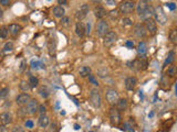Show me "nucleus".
<instances>
[{
  "label": "nucleus",
  "instance_id": "obj_43",
  "mask_svg": "<svg viewBox=\"0 0 177 132\" xmlns=\"http://www.w3.org/2000/svg\"><path fill=\"white\" fill-rule=\"evenodd\" d=\"M26 127L27 128H30V129H31V128H33V122L31 121V120H27L26 121Z\"/></svg>",
  "mask_w": 177,
  "mask_h": 132
},
{
  "label": "nucleus",
  "instance_id": "obj_10",
  "mask_svg": "<svg viewBox=\"0 0 177 132\" xmlns=\"http://www.w3.org/2000/svg\"><path fill=\"white\" fill-rule=\"evenodd\" d=\"M30 100H31V98H30V95L29 94H20V95H18L16 98V103L18 106H26L27 103H29Z\"/></svg>",
  "mask_w": 177,
  "mask_h": 132
},
{
  "label": "nucleus",
  "instance_id": "obj_16",
  "mask_svg": "<svg viewBox=\"0 0 177 132\" xmlns=\"http://www.w3.org/2000/svg\"><path fill=\"white\" fill-rule=\"evenodd\" d=\"M8 30H9V33L11 35L16 36L18 35L20 33V31L22 30V26H20V24H17V23H12V24H10L8 26Z\"/></svg>",
  "mask_w": 177,
  "mask_h": 132
},
{
  "label": "nucleus",
  "instance_id": "obj_3",
  "mask_svg": "<svg viewBox=\"0 0 177 132\" xmlns=\"http://www.w3.org/2000/svg\"><path fill=\"white\" fill-rule=\"evenodd\" d=\"M90 101L93 107H95V108H100L101 103H102V98H101V95H100V93H99V90H97V89L91 90Z\"/></svg>",
  "mask_w": 177,
  "mask_h": 132
},
{
  "label": "nucleus",
  "instance_id": "obj_48",
  "mask_svg": "<svg viewBox=\"0 0 177 132\" xmlns=\"http://www.w3.org/2000/svg\"><path fill=\"white\" fill-rule=\"evenodd\" d=\"M58 3L59 5H63V6H65V5H68V1H64V0H59Z\"/></svg>",
  "mask_w": 177,
  "mask_h": 132
},
{
  "label": "nucleus",
  "instance_id": "obj_46",
  "mask_svg": "<svg viewBox=\"0 0 177 132\" xmlns=\"http://www.w3.org/2000/svg\"><path fill=\"white\" fill-rule=\"evenodd\" d=\"M51 131L52 132H57V131H58V129H57V124H55V123H52V124H51Z\"/></svg>",
  "mask_w": 177,
  "mask_h": 132
},
{
  "label": "nucleus",
  "instance_id": "obj_33",
  "mask_svg": "<svg viewBox=\"0 0 177 132\" xmlns=\"http://www.w3.org/2000/svg\"><path fill=\"white\" fill-rule=\"evenodd\" d=\"M13 50V43L12 42H7L3 46V51L5 52H11Z\"/></svg>",
  "mask_w": 177,
  "mask_h": 132
},
{
  "label": "nucleus",
  "instance_id": "obj_49",
  "mask_svg": "<svg viewBox=\"0 0 177 132\" xmlns=\"http://www.w3.org/2000/svg\"><path fill=\"white\" fill-rule=\"evenodd\" d=\"M126 45H127L129 48H133V46H134V43L131 42V41H127V42H126Z\"/></svg>",
  "mask_w": 177,
  "mask_h": 132
},
{
  "label": "nucleus",
  "instance_id": "obj_37",
  "mask_svg": "<svg viewBox=\"0 0 177 132\" xmlns=\"http://www.w3.org/2000/svg\"><path fill=\"white\" fill-rule=\"evenodd\" d=\"M166 79H167V77H166V76H163V78H162V87L164 88V89L169 87V81H166Z\"/></svg>",
  "mask_w": 177,
  "mask_h": 132
},
{
  "label": "nucleus",
  "instance_id": "obj_21",
  "mask_svg": "<svg viewBox=\"0 0 177 132\" xmlns=\"http://www.w3.org/2000/svg\"><path fill=\"white\" fill-rule=\"evenodd\" d=\"M49 123H50V120H49V117L48 116H42L40 117L38 119V124L40 128H47L49 126Z\"/></svg>",
  "mask_w": 177,
  "mask_h": 132
},
{
  "label": "nucleus",
  "instance_id": "obj_20",
  "mask_svg": "<svg viewBox=\"0 0 177 132\" xmlns=\"http://www.w3.org/2000/svg\"><path fill=\"white\" fill-rule=\"evenodd\" d=\"M64 14H65V10L63 9L61 6H57L53 8V16H54L55 18L62 19V18H64Z\"/></svg>",
  "mask_w": 177,
  "mask_h": 132
},
{
  "label": "nucleus",
  "instance_id": "obj_6",
  "mask_svg": "<svg viewBox=\"0 0 177 132\" xmlns=\"http://www.w3.org/2000/svg\"><path fill=\"white\" fill-rule=\"evenodd\" d=\"M90 11V7L89 5L87 3H83V5H81L80 8L77 9V13H75V17H77V20H83L85 17L87 16V13Z\"/></svg>",
  "mask_w": 177,
  "mask_h": 132
},
{
  "label": "nucleus",
  "instance_id": "obj_2",
  "mask_svg": "<svg viewBox=\"0 0 177 132\" xmlns=\"http://www.w3.org/2000/svg\"><path fill=\"white\" fill-rule=\"evenodd\" d=\"M110 120L113 126H119L121 123V113L116 107H112L110 109Z\"/></svg>",
  "mask_w": 177,
  "mask_h": 132
},
{
  "label": "nucleus",
  "instance_id": "obj_27",
  "mask_svg": "<svg viewBox=\"0 0 177 132\" xmlns=\"http://www.w3.org/2000/svg\"><path fill=\"white\" fill-rule=\"evenodd\" d=\"M29 85H30V87L31 88H34V87H37L39 85V81H38V78L37 77H34V76H30L29 77Z\"/></svg>",
  "mask_w": 177,
  "mask_h": 132
},
{
  "label": "nucleus",
  "instance_id": "obj_32",
  "mask_svg": "<svg viewBox=\"0 0 177 132\" xmlns=\"http://www.w3.org/2000/svg\"><path fill=\"white\" fill-rule=\"evenodd\" d=\"M38 112H39V115H40V117L47 116V107H45L44 105H39Z\"/></svg>",
  "mask_w": 177,
  "mask_h": 132
},
{
  "label": "nucleus",
  "instance_id": "obj_36",
  "mask_svg": "<svg viewBox=\"0 0 177 132\" xmlns=\"http://www.w3.org/2000/svg\"><path fill=\"white\" fill-rule=\"evenodd\" d=\"M123 130H125V131H127V132H134L133 127L131 126V122L124 123V126H123Z\"/></svg>",
  "mask_w": 177,
  "mask_h": 132
},
{
  "label": "nucleus",
  "instance_id": "obj_50",
  "mask_svg": "<svg viewBox=\"0 0 177 132\" xmlns=\"http://www.w3.org/2000/svg\"><path fill=\"white\" fill-rule=\"evenodd\" d=\"M106 3H107V5H110V6H113V5H115V1H106Z\"/></svg>",
  "mask_w": 177,
  "mask_h": 132
},
{
  "label": "nucleus",
  "instance_id": "obj_25",
  "mask_svg": "<svg viewBox=\"0 0 177 132\" xmlns=\"http://www.w3.org/2000/svg\"><path fill=\"white\" fill-rule=\"evenodd\" d=\"M153 14H154V9L148 7V9L146 10V11H145V12L143 13V14H142L141 18L145 21V20H147V19H151Z\"/></svg>",
  "mask_w": 177,
  "mask_h": 132
},
{
  "label": "nucleus",
  "instance_id": "obj_18",
  "mask_svg": "<svg viewBox=\"0 0 177 132\" xmlns=\"http://www.w3.org/2000/svg\"><path fill=\"white\" fill-rule=\"evenodd\" d=\"M94 14L97 19H102L106 16V10L102 6H97L94 8Z\"/></svg>",
  "mask_w": 177,
  "mask_h": 132
},
{
  "label": "nucleus",
  "instance_id": "obj_9",
  "mask_svg": "<svg viewBox=\"0 0 177 132\" xmlns=\"http://www.w3.org/2000/svg\"><path fill=\"white\" fill-rule=\"evenodd\" d=\"M106 100L111 105L116 103L119 101V93L115 89H109L106 91Z\"/></svg>",
  "mask_w": 177,
  "mask_h": 132
},
{
  "label": "nucleus",
  "instance_id": "obj_5",
  "mask_svg": "<svg viewBox=\"0 0 177 132\" xmlns=\"http://www.w3.org/2000/svg\"><path fill=\"white\" fill-rule=\"evenodd\" d=\"M145 29H146V31H148V32L151 33V35H155L156 32H157V24H156V21H155L153 18L145 20Z\"/></svg>",
  "mask_w": 177,
  "mask_h": 132
},
{
  "label": "nucleus",
  "instance_id": "obj_1",
  "mask_svg": "<svg viewBox=\"0 0 177 132\" xmlns=\"http://www.w3.org/2000/svg\"><path fill=\"white\" fill-rule=\"evenodd\" d=\"M154 16L155 19H156V22H158L161 26H164L165 23L167 22V16H166L164 9L161 6H157L154 9Z\"/></svg>",
  "mask_w": 177,
  "mask_h": 132
},
{
  "label": "nucleus",
  "instance_id": "obj_31",
  "mask_svg": "<svg viewBox=\"0 0 177 132\" xmlns=\"http://www.w3.org/2000/svg\"><path fill=\"white\" fill-rule=\"evenodd\" d=\"M169 40L174 44H177V30H172L169 33Z\"/></svg>",
  "mask_w": 177,
  "mask_h": 132
},
{
  "label": "nucleus",
  "instance_id": "obj_28",
  "mask_svg": "<svg viewBox=\"0 0 177 132\" xmlns=\"http://www.w3.org/2000/svg\"><path fill=\"white\" fill-rule=\"evenodd\" d=\"M175 60V53L174 52H171L169 54H168V56H167V58L165 60V62H164V66H167V65H169L172 63V62L174 61Z\"/></svg>",
  "mask_w": 177,
  "mask_h": 132
},
{
  "label": "nucleus",
  "instance_id": "obj_23",
  "mask_svg": "<svg viewBox=\"0 0 177 132\" xmlns=\"http://www.w3.org/2000/svg\"><path fill=\"white\" fill-rule=\"evenodd\" d=\"M79 74L81 77H89L91 75V68L89 66H82L79 71Z\"/></svg>",
  "mask_w": 177,
  "mask_h": 132
},
{
  "label": "nucleus",
  "instance_id": "obj_41",
  "mask_svg": "<svg viewBox=\"0 0 177 132\" xmlns=\"http://www.w3.org/2000/svg\"><path fill=\"white\" fill-rule=\"evenodd\" d=\"M123 23H124L125 26H132L133 24L132 20L129 19V18H124V19H123Z\"/></svg>",
  "mask_w": 177,
  "mask_h": 132
},
{
  "label": "nucleus",
  "instance_id": "obj_39",
  "mask_svg": "<svg viewBox=\"0 0 177 132\" xmlns=\"http://www.w3.org/2000/svg\"><path fill=\"white\" fill-rule=\"evenodd\" d=\"M89 81H90L91 84H93L94 86H99V81H97V78L94 77L93 75H90V76H89Z\"/></svg>",
  "mask_w": 177,
  "mask_h": 132
},
{
  "label": "nucleus",
  "instance_id": "obj_26",
  "mask_svg": "<svg viewBox=\"0 0 177 132\" xmlns=\"http://www.w3.org/2000/svg\"><path fill=\"white\" fill-rule=\"evenodd\" d=\"M39 94H40V96H41L42 98H48L49 95H50V93H49L48 88L44 87V86H42V87H40V89H39Z\"/></svg>",
  "mask_w": 177,
  "mask_h": 132
},
{
  "label": "nucleus",
  "instance_id": "obj_52",
  "mask_svg": "<svg viewBox=\"0 0 177 132\" xmlns=\"http://www.w3.org/2000/svg\"><path fill=\"white\" fill-rule=\"evenodd\" d=\"M74 129H75V130H79V129H80V127L77 126V124H75V126H74Z\"/></svg>",
  "mask_w": 177,
  "mask_h": 132
},
{
  "label": "nucleus",
  "instance_id": "obj_17",
  "mask_svg": "<svg viewBox=\"0 0 177 132\" xmlns=\"http://www.w3.org/2000/svg\"><path fill=\"white\" fill-rule=\"evenodd\" d=\"M0 122H1L2 126H8V124L12 122V117L7 112L2 113V115H0Z\"/></svg>",
  "mask_w": 177,
  "mask_h": 132
},
{
  "label": "nucleus",
  "instance_id": "obj_15",
  "mask_svg": "<svg viewBox=\"0 0 177 132\" xmlns=\"http://www.w3.org/2000/svg\"><path fill=\"white\" fill-rule=\"evenodd\" d=\"M136 85H137V79L135 77L131 76L125 79V88L127 90H133L136 87Z\"/></svg>",
  "mask_w": 177,
  "mask_h": 132
},
{
  "label": "nucleus",
  "instance_id": "obj_53",
  "mask_svg": "<svg viewBox=\"0 0 177 132\" xmlns=\"http://www.w3.org/2000/svg\"><path fill=\"white\" fill-rule=\"evenodd\" d=\"M176 96H177V85H176Z\"/></svg>",
  "mask_w": 177,
  "mask_h": 132
},
{
  "label": "nucleus",
  "instance_id": "obj_22",
  "mask_svg": "<svg viewBox=\"0 0 177 132\" xmlns=\"http://www.w3.org/2000/svg\"><path fill=\"white\" fill-rule=\"evenodd\" d=\"M127 100L122 98V99H119V101L116 103V108L120 110V111H124V110L127 109Z\"/></svg>",
  "mask_w": 177,
  "mask_h": 132
},
{
  "label": "nucleus",
  "instance_id": "obj_30",
  "mask_svg": "<svg viewBox=\"0 0 177 132\" xmlns=\"http://www.w3.org/2000/svg\"><path fill=\"white\" fill-rule=\"evenodd\" d=\"M8 33H9V30H8L7 26H1L0 28V38L1 39H6L8 36Z\"/></svg>",
  "mask_w": 177,
  "mask_h": 132
},
{
  "label": "nucleus",
  "instance_id": "obj_34",
  "mask_svg": "<svg viewBox=\"0 0 177 132\" xmlns=\"http://www.w3.org/2000/svg\"><path fill=\"white\" fill-rule=\"evenodd\" d=\"M20 88H21V90H23V91H28L31 87H30L29 83H27V81H21Z\"/></svg>",
  "mask_w": 177,
  "mask_h": 132
},
{
  "label": "nucleus",
  "instance_id": "obj_40",
  "mask_svg": "<svg viewBox=\"0 0 177 132\" xmlns=\"http://www.w3.org/2000/svg\"><path fill=\"white\" fill-rule=\"evenodd\" d=\"M117 16H119V11H117V10H112V11L110 12V17H111L112 19H116Z\"/></svg>",
  "mask_w": 177,
  "mask_h": 132
},
{
  "label": "nucleus",
  "instance_id": "obj_47",
  "mask_svg": "<svg viewBox=\"0 0 177 132\" xmlns=\"http://www.w3.org/2000/svg\"><path fill=\"white\" fill-rule=\"evenodd\" d=\"M167 7H169L172 10H174L175 8H176V6H175V3H173V2H171V3H167Z\"/></svg>",
  "mask_w": 177,
  "mask_h": 132
},
{
  "label": "nucleus",
  "instance_id": "obj_7",
  "mask_svg": "<svg viewBox=\"0 0 177 132\" xmlns=\"http://www.w3.org/2000/svg\"><path fill=\"white\" fill-rule=\"evenodd\" d=\"M110 28H109V23L106 22V21H100L99 22V24H97V34L100 36H102V38H104V36L107 34V33L110 32Z\"/></svg>",
  "mask_w": 177,
  "mask_h": 132
},
{
  "label": "nucleus",
  "instance_id": "obj_45",
  "mask_svg": "<svg viewBox=\"0 0 177 132\" xmlns=\"http://www.w3.org/2000/svg\"><path fill=\"white\" fill-rule=\"evenodd\" d=\"M0 5H2V6H9L10 1L9 0H0Z\"/></svg>",
  "mask_w": 177,
  "mask_h": 132
},
{
  "label": "nucleus",
  "instance_id": "obj_19",
  "mask_svg": "<svg viewBox=\"0 0 177 132\" xmlns=\"http://www.w3.org/2000/svg\"><path fill=\"white\" fill-rule=\"evenodd\" d=\"M85 26H84V24L82 22H77V24H75V33H77V36H80V38H82V36H84V34H85Z\"/></svg>",
  "mask_w": 177,
  "mask_h": 132
},
{
  "label": "nucleus",
  "instance_id": "obj_4",
  "mask_svg": "<svg viewBox=\"0 0 177 132\" xmlns=\"http://www.w3.org/2000/svg\"><path fill=\"white\" fill-rule=\"evenodd\" d=\"M134 9H135V3L133 1H123L120 5V11L123 14H129V13L133 12Z\"/></svg>",
  "mask_w": 177,
  "mask_h": 132
},
{
  "label": "nucleus",
  "instance_id": "obj_14",
  "mask_svg": "<svg viewBox=\"0 0 177 132\" xmlns=\"http://www.w3.org/2000/svg\"><path fill=\"white\" fill-rule=\"evenodd\" d=\"M148 7L149 6H148L147 1H144V0H143V1H139L137 5H136V12H137V14H139V16H142V14L148 9Z\"/></svg>",
  "mask_w": 177,
  "mask_h": 132
},
{
  "label": "nucleus",
  "instance_id": "obj_38",
  "mask_svg": "<svg viewBox=\"0 0 177 132\" xmlns=\"http://www.w3.org/2000/svg\"><path fill=\"white\" fill-rule=\"evenodd\" d=\"M69 24H70V18H68V17L62 18L61 19V26H68Z\"/></svg>",
  "mask_w": 177,
  "mask_h": 132
},
{
  "label": "nucleus",
  "instance_id": "obj_8",
  "mask_svg": "<svg viewBox=\"0 0 177 132\" xmlns=\"http://www.w3.org/2000/svg\"><path fill=\"white\" fill-rule=\"evenodd\" d=\"M132 67L134 68V69H137V71H139V69H144V68H146V66H147V61H146V58L144 57V56H139V58H136L135 61L132 63Z\"/></svg>",
  "mask_w": 177,
  "mask_h": 132
},
{
  "label": "nucleus",
  "instance_id": "obj_35",
  "mask_svg": "<svg viewBox=\"0 0 177 132\" xmlns=\"http://www.w3.org/2000/svg\"><path fill=\"white\" fill-rule=\"evenodd\" d=\"M8 95H9V88L8 87H5L0 90V98H6Z\"/></svg>",
  "mask_w": 177,
  "mask_h": 132
},
{
  "label": "nucleus",
  "instance_id": "obj_12",
  "mask_svg": "<svg viewBox=\"0 0 177 132\" xmlns=\"http://www.w3.org/2000/svg\"><path fill=\"white\" fill-rule=\"evenodd\" d=\"M116 39H117L116 33L113 32V31H110V32L104 36V40H103L104 45H105V46H111L113 43H115Z\"/></svg>",
  "mask_w": 177,
  "mask_h": 132
},
{
  "label": "nucleus",
  "instance_id": "obj_51",
  "mask_svg": "<svg viewBox=\"0 0 177 132\" xmlns=\"http://www.w3.org/2000/svg\"><path fill=\"white\" fill-rule=\"evenodd\" d=\"M2 16H3L2 9H1V8H0V18H2Z\"/></svg>",
  "mask_w": 177,
  "mask_h": 132
},
{
  "label": "nucleus",
  "instance_id": "obj_11",
  "mask_svg": "<svg viewBox=\"0 0 177 132\" xmlns=\"http://www.w3.org/2000/svg\"><path fill=\"white\" fill-rule=\"evenodd\" d=\"M39 109V103L37 99H31L29 103H27V112L30 115H34L35 112H38Z\"/></svg>",
  "mask_w": 177,
  "mask_h": 132
},
{
  "label": "nucleus",
  "instance_id": "obj_42",
  "mask_svg": "<svg viewBox=\"0 0 177 132\" xmlns=\"http://www.w3.org/2000/svg\"><path fill=\"white\" fill-rule=\"evenodd\" d=\"M31 65H32L33 68H38L39 67L38 65H40V66H44V65L42 64V63H40V62H34V61H33L32 63H31Z\"/></svg>",
  "mask_w": 177,
  "mask_h": 132
},
{
  "label": "nucleus",
  "instance_id": "obj_44",
  "mask_svg": "<svg viewBox=\"0 0 177 132\" xmlns=\"http://www.w3.org/2000/svg\"><path fill=\"white\" fill-rule=\"evenodd\" d=\"M11 132H25V130L21 127H16V128H13Z\"/></svg>",
  "mask_w": 177,
  "mask_h": 132
},
{
  "label": "nucleus",
  "instance_id": "obj_13",
  "mask_svg": "<svg viewBox=\"0 0 177 132\" xmlns=\"http://www.w3.org/2000/svg\"><path fill=\"white\" fill-rule=\"evenodd\" d=\"M134 33H135V35L139 39L142 38H145L146 36V29H145V26L139 23V24H136L135 28H134Z\"/></svg>",
  "mask_w": 177,
  "mask_h": 132
},
{
  "label": "nucleus",
  "instance_id": "obj_29",
  "mask_svg": "<svg viewBox=\"0 0 177 132\" xmlns=\"http://www.w3.org/2000/svg\"><path fill=\"white\" fill-rule=\"evenodd\" d=\"M177 74V66H175V65H172V66H169L167 69V75L168 76H171V77H173V76H175V75Z\"/></svg>",
  "mask_w": 177,
  "mask_h": 132
},
{
  "label": "nucleus",
  "instance_id": "obj_24",
  "mask_svg": "<svg viewBox=\"0 0 177 132\" xmlns=\"http://www.w3.org/2000/svg\"><path fill=\"white\" fill-rule=\"evenodd\" d=\"M137 52H139V54L142 55V56H144L146 54V52H147V45L145 42H139V45H137Z\"/></svg>",
  "mask_w": 177,
  "mask_h": 132
}]
</instances>
